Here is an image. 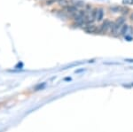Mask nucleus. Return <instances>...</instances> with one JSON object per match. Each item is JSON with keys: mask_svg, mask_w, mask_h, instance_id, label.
Returning a JSON list of instances; mask_svg holds the SVG:
<instances>
[{"mask_svg": "<svg viewBox=\"0 0 133 132\" xmlns=\"http://www.w3.org/2000/svg\"><path fill=\"white\" fill-rule=\"evenodd\" d=\"M125 17L122 16L117 18L116 20L112 23L110 29H109V33H111V36H113V37H119V31L121 29L122 26L123 24H125Z\"/></svg>", "mask_w": 133, "mask_h": 132, "instance_id": "nucleus-1", "label": "nucleus"}, {"mask_svg": "<svg viewBox=\"0 0 133 132\" xmlns=\"http://www.w3.org/2000/svg\"><path fill=\"white\" fill-rule=\"evenodd\" d=\"M112 21H110L109 20H106L104 22L101 24V26L98 27V34H101V35H104V34L109 32V29H110V27L112 25Z\"/></svg>", "mask_w": 133, "mask_h": 132, "instance_id": "nucleus-2", "label": "nucleus"}, {"mask_svg": "<svg viewBox=\"0 0 133 132\" xmlns=\"http://www.w3.org/2000/svg\"><path fill=\"white\" fill-rule=\"evenodd\" d=\"M83 29L88 34H98V27H96L94 24L88 25V26L83 27Z\"/></svg>", "mask_w": 133, "mask_h": 132, "instance_id": "nucleus-3", "label": "nucleus"}, {"mask_svg": "<svg viewBox=\"0 0 133 132\" xmlns=\"http://www.w3.org/2000/svg\"><path fill=\"white\" fill-rule=\"evenodd\" d=\"M129 25L127 24H123V26H122L121 27V29H120V31H119V36H124L125 37L126 36V34H127V31H128V29H129Z\"/></svg>", "mask_w": 133, "mask_h": 132, "instance_id": "nucleus-4", "label": "nucleus"}, {"mask_svg": "<svg viewBox=\"0 0 133 132\" xmlns=\"http://www.w3.org/2000/svg\"><path fill=\"white\" fill-rule=\"evenodd\" d=\"M104 17V9L103 8H98V14H97V21H101Z\"/></svg>", "mask_w": 133, "mask_h": 132, "instance_id": "nucleus-5", "label": "nucleus"}, {"mask_svg": "<svg viewBox=\"0 0 133 132\" xmlns=\"http://www.w3.org/2000/svg\"><path fill=\"white\" fill-rule=\"evenodd\" d=\"M121 12L123 15H127L129 14V12H130V9H129L128 7H126V6H122L121 7Z\"/></svg>", "mask_w": 133, "mask_h": 132, "instance_id": "nucleus-6", "label": "nucleus"}, {"mask_svg": "<svg viewBox=\"0 0 133 132\" xmlns=\"http://www.w3.org/2000/svg\"><path fill=\"white\" fill-rule=\"evenodd\" d=\"M58 3H59V5L62 6V7H68V0H59L58 1Z\"/></svg>", "mask_w": 133, "mask_h": 132, "instance_id": "nucleus-7", "label": "nucleus"}, {"mask_svg": "<svg viewBox=\"0 0 133 132\" xmlns=\"http://www.w3.org/2000/svg\"><path fill=\"white\" fill-rule=\"evenodd\" d=\"M121 7L122 6H113V7H110V11L111 12H121Z\"/></svg>", "mask_w": 133, "mask_h": 132, "instance_id": "nucleus-8", "label": "nucleus"}, {"mask_svg": "<svg viewBox=\"0 0 133 132\" xmlns=\"http://www.w3.org/2000/svg\"><path fill=\"white\" fill-rule=\"evenodd\" d=\"M123 4L126 5H133V0H123Z\"/></svg>", "mask_w": 133, "mask_h": 132, "instance_id": "nucleus-9", "label": "nucleus"}, {"mask_svg": "<svg viewBox=\"0 0 133 132\" xmlns=\"http://www.w3.org/2000/svg\"><path fill=\"white\" fill-rule=\"evenodd\" d=\"M130 20L133 21V12H131V13L130 14Z\"/></svg>", "mask_w": 133, "mask_h": 132, "instance_id": "nucleus-10", "label": "nucleus"}, {"mask_svg": "<svg viewBox=\"0 0 133 132\" xmlns=\"http://www.w3.org/2000/svg\"><path fill=\"white\" fill-rule=\"evenodd\" d=\"M125 61H127V62H133V59H125Z\"/></svg>", "mask_w": 133, "mask_h": 132, "instance_id": "nucleus-11", "label": "nucleus"}]
</instances>
